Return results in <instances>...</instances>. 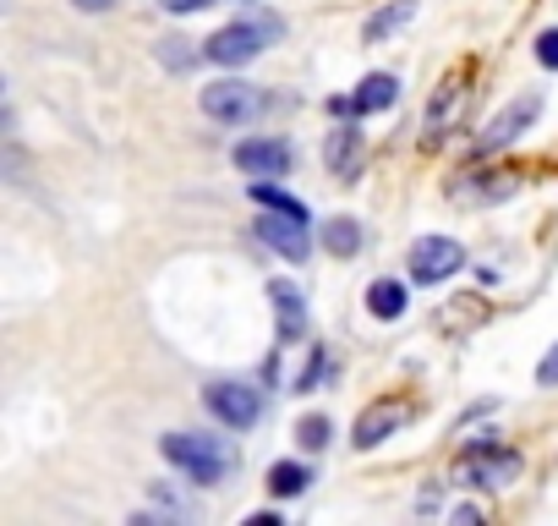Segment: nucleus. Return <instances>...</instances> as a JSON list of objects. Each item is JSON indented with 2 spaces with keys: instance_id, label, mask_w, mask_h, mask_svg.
<instances>
[{
  "instance_id": "7ed1b4c3",
  "label": "nucleus",
  "mask_w": 558,
  "mask_h": 526,
  "mask_svg": "<svg viewBox=\"0 0 558 526\" xmlns=\"http://www.w3.org/2000/svg\"><path fill=\"white\" fill-rule=\"evenodd\" d=\"M257 110H263V94L252 83H241V77H225V83H208L203 88V116H214L225 127L257 121Z\"/></svg>"
},
{
  "instance_id": "20e7f679",
  "label": "nucleus",
  "mask_w": 558,
  "mask_h": 526,
  "mask_svg": "<svg viewBox=\"0 0 558 526\" xmlns=\"http://www.w3.org/2000/svg\"><path fill=\"white\" fill-rule=\"evenodd\" d=\"M465 263V247L454 241V236H422L416 247H411V280H422V286H438V280H449L454 270Z\"/></svg>"
},
{
  "instance_id": "423d86ee",
  "label": "nucleus",
  "mask_w": 558,
  "mask_h": 526,
  "mask_svg": "<svg viewBox=\"0 0 558 526\" xmlns=\"http://www.w3.org/2000/svg\"><path fill=\"white\" fill-rule=\"evenodd\" d=\"M313 214H291V208H263L257 219V236L274 247V252H286V258H307L313 247V230H307Z\"/></svg>"
},
{
  "instance_id": "aec40b11",
  "label": "nucleus",
  "mask_w": 558,
  "mask_h": 526,
  "mask_svg": "<svg viewBox=\"0 0 558 526\" xmlns=\"http://www.w3.org/2000/svg\"><path fill=\"white\" fill-rule=\"evenodd\" d=\"M536 61H542V67H558V28H547V34L536 39Z\"/></svg>"
},
{
  "instance_id": "a211bd4d",
  "label": "nucleus",
  "mask_w": 558,
  "mask_h": 526,
  "mask_svg": "<svg viewBox=\"0 0 558 526\" xmlns=\"http://www.w3.org/2000/svg\"><path fill=\"white\" fill-rule=\"evenodd\" d=\"M356 154H362V138H356L351 127H345V132H329V165H335L340 176L356 165Z\"/></svg>"
},
{
  "instance_id": "f8f14e48",
  "label": "nucleus",
  "mask_w": 558,
  "mask_h": 526,
  "mask_svg": "<svg viewBox=\"0 0 558 526\" xmlns=\"http://www.w3.org/2000/svg\"><path fill=\"white\" fill-rule=\"evenodd\" d=\"M268 297H274V308H279V335H286V340H296V335L307 330V313H302V291H296L291 280H274V286H268Z\"/></svg>"
},
{
  "instance_id": "f3484780",
  "label": "nucleus",
  "mask_w": 558,
  "mask_h": 526,
  "mask_svg": "<svg viewBox=\"0 0 558 526\" xmlns=\"http://www.w3.org/2000/svg\"><path fill=\"white\" fill-rule=\"evenodd\" d=\"M192 61H197L192 39H181V34L159 39V67H170V72H192Z\"/></svg>"
},
{
  "instance_id": "6ab92c4d",
  "label": "nucleus",
  "mask_w": 558,
  "mask_h": 526,
  "mask_svg": "<svg viewBox=\"0 0 558 526\" xmlns=\"http://www.w3.org/2000/svg\"><path fill=\"white\" fill-rule=\"evenodd\" d=\"M296 439H302L307 450H324V444H329V417H302V422H296Z\"/></svg>"
},
{
  "instance_id": "39448f33",
  "label": "nucleus",
  "mask_w": 558,
  "mask_h": 526,
  "mask_svg": "<svg viewBox=\"0 0 558 526\" xmlns=\"http://www.w3.org/2000/svg\"><path fill=\"white\" fill-rule=\"evenodd\" d=\"M203 401H208V411H214L225 428H252V422H257V411H263V395H257L252 384H235V379L208 384V390H203Z\"/></svg>"
},
{
  "instance_id": "9b49d317",
  "label": "nucleus",
  "mask_w": 558,
  "mask_h": 526,
  "mask_svg": "<svg viewBox=\"0 0 558 526\" xmlns=\"http://www.w3.org/2000/svg\"><path fill=\"white\" fill-rule=\"evenodd\" d=\"M400 99V77H389V72H373V77H362V88L351 94V116H373V110H389Z\"/></svg>"
},
{
  "instance_id": "dca6fc26",
  "label": "nucleus",
  "mask_w": 558,
  "mask_h": 526,
  "mask_svg": "<svg viewBox=\"0 0 558 526\" xmlns=\"http://www.w3.org/2000/svg\"><path fill=\"white\" fill-rule=\"evenodd\" d=\"M324 241H329V252H335V258H351V252L362 247V225H356V219H329Z\"/></svg>"
},
{
  "instance_id": "9d476101",
  "label": "nucleus",
  "mask_w": 558,
  "mask_h": 526,
  "mask_svg": "<svg viewBox=\"0 0 558 526\" xmlns=\"http://www.w3.org/2000/svg\"><path fill=\"white\" fill-rule=\"evenodd\" d=\"M411 422V406H400V401H378V406H367L362 417H356V444L362 450H373V444H384L395 428H405Z\"/></svg>"
},
{
  "instance_id": "2eb2a0df",
  "label": "nucleus",
  "mask_w": 558,
  "mask_h": 526,
  "mask_svg": "<svg viewBox=\"0 0 558 526\" xmlns=\"http://www.w3.org/2000/svg\"><path fill=\"white\" fill-rule=\"evenodd\" d=\"M411 17H416V7H411V0H400V7H384V12L367 23V45H384V39H389L395 28H405Z\"/></svg>"
},
{
  "instance_id": "1a4fd4ad",
  "label": "nucleus",
  "mask_w": 558,
  "mask_h": 526,
  "mask_svg": "<svg viewBox=\"0 0 558 526\" xmlns=\"http://www.w3.org/2000/svg\"><path fill=\"white\" fill-rule=\"evenodd\" d=\"M542 116V94H520V99H509L493 121H487V132H482V143L487 148H504L509 138H520V127H531Z\"/></svg>"
},
{
  "instance_id": "5701e85b",
  "label": "nucleus",
  "mask_w": 558,
  "mask_h": 526,
  "mask_svg": "<svg viewBox=\"0 0 558 526\" xmlns=\"http://www.w3.org/2000/svg\"><path fill=\"white\" fill-rule=\"evenodd\" d=\"M72 7H77V12H110L116 0H72Z\"/></svg>"
},
{
  "instance_id": "6e6552de",
  "label": "nucleus",
  "mask_w": 558,
  "mask_h": 526,
  "mask_svg": "<svg viewBox=\"0 0 558 526\" xmlns=\"http://www.w3.org/2000/svg\"><path fill=\"white\" fill-rule=\"evenodd\" d=\"M514 471H520V455H509V450H482L454 466V477L471 488H504V482H514Z\"/></svg>"
},
{
  "instance_id": "412c9836",
  "label": "nucleus",
  "mask_w": 558,
  "mask_h": 526,
  "mask_svg": "<svg viewBox=\"0 0 558 526\" xmlns=\"http://www.w3.org/2000/svg\"><path fill=\"white\" fill-rule=\"evenodd\" d=\"M536 384H542V390H553V384H558V346L536 362Z\"/></svg>"
},
{
  "instance_id": "4be33fe9",
  "label": "nucleus",
  "mask_w": 558,
  "mask_h": 526,
  "mask_svg": "<svg viewBox=\"0 0 558 526\" xmlns=\"http://www.w3.org/2000/svg\"><path fill=\"white\" fill-rule=\"evenodd\" d=\"M165 12H197V7H208V0H159Z\"/></svg>"
},
{
  "instance_id": "f257e3e1",
  "label": "nucleus",
  "mask_w": 558,
  "mask_h": 526,
  "mask_svg": "<svg viewBox=\"0 0 558 526\" xmlns=\"http://www.w3.org/2000/svg\"><path fill=\"white\" fill-rule=\"evenodd\" d=\"M159 450H165V461L181 466L192 482H219V477L235 466V450L219 444V439H203V433H165Z\"/></svg>"
},
{
  "instance_id": "ddd939ff",
  "label": "nucleus",
  "mask_w": 558,
  "mask_h": 526,
  "mask_svg": "<svg viewBox=\"0 0 558 526\" xmlns=\"http://www.w3.org/2000/svg\"><path fill=\"white\" fill-rule=\"evenodd\" d=\"M405 302H411V297H405L400 280H373V286H367V308H373V319H400Z\"/></svg>"
},
{
  "instance_id": "f03ea898",
  "label": "nucleus",
  "mask_w": 558,
  "mask_h": 526,
  "mask_svg": "<svg viewBox=\"0 0 558 526\" xmlns=\"http://www.w3.org/2000/svg\"><path fill=\"white\" fill-rule=\"evenodd\" d=\"M268 39H279V17H263V23H230L208 39V56L219 67H246L252 56L268 50Z\"/></svg>"
},
{
  "instance_id": "0eeeda50",
  "label": "nucleus",
  "mask_w": 558,
  "mask_h": 526,
  "mask_svg": "<svg viewBox=\"0 0 558 526\" xmlns=\"http://www.w3.org/2000/svg\"><path fill=\"white\" fill-rule=\"evenodd\" d=\"M235 170L257 176V181H274V176H286L291 170V148L279 143V138H246L235 148Z\"/></svg>"
},
{
  "instance_id": "4468645a",
  "label": "nucleus",
  "mask_w": 558,
  "mask_h": 526,
  "mask_svg": "<svg viewBox=\"0 0 558 526\" xmlns=\"http://www.w3.org/2000/svg\"><path fill=\"white\" fill-rule=\"evenodd\" d=\"M307 482H313V471H307L302 461H274V466H268V488H274L279 499H296Z\"/></svg>"
}]
</instances>
